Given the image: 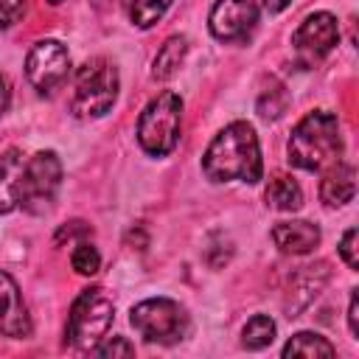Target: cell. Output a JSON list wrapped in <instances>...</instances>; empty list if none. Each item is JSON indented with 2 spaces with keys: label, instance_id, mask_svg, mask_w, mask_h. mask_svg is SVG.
Returning <instances> with one entry per match:
<instances>
[{
  "label": "cell",
  "instance_id": "obj_21",
  "mask_svg": "<svg viewBox=\"0 0 359 359\" xmlns=\"http://www.w3.org/2000/svg\"><path fill=\"white\" fill-rule=\"evenodd\" d=\"M90 353H95V356H132L135 353V345L126 339V337H104Z\"/></svg>",
  "mask_w": 359,
  "mask_h": 359
},
{
  "label": "cell",
  "instance_id": "obj_14",
  "mask_svg": "<svg viewBox=\"0 0 359 359\" xmlns=\"http://www.w3.org/2000/svg\"><path fill=\"white\" fill-rule=\"evenodd\" d=\"M25 174V157L17 149L0 154V213H11L20 205V188Z\"/></svg>",
  "mask_w": 359,
  "mask_h": 359
},
{
  "label": "cell",
  "instance_id": "obj_20",
  "mask_svg": "<svg viewBox=\"0 0 359 359\" xmlns=\"http://www.w3.org/2000/svg\"><path fill=\"white\" fill-rule=\"evenodd\" d=\"M70 266L79 275H95L101 269V252L90 244V241H79L70 252Z\"/></svg>",
  "mask_w": 359,
  "mask_h": 359
},
{
  "label": "cell",
  "instance_id": "obj_4",
  "mask_svg": "<svg viewBox=\"0 0 359 359\" xmlns=\"http://www.w3.org/2000/svg\"><path fill=\"white\" fill-rule=\"evenodd\" d=\"M182 129V98L171 90L154 95L137 118V143L151 157H165L177 149Z\"/></svg>",
  "mask_w": 359,
  "mask_h": 359
},
{
  "label": "cell",
  "instance_id": "obj_7",
  "mask_svg": "<svg viewBox=\"0 0 359 359\" xmlns=\"http://www.w3.org/2000/svg\"><path fill=\"white\" fill-rule=\"evenodd\" d=\"M62 188V160L56 151H36L34 157L25 160V174H22V188H20V205L42 216L53 208L56 194Z\"/></svg>",
  "mask_w": 359,
  "mask_h": 359
},
{
  "label": "cell",
  "instance_id": "obj_16",
  "mask_svg": "<svg viewBox=\"0 0 359 359\" xmlns=\"http://www.w3.org/2000/svg\"><path fill=\"white\" fill-rule=\"evenodd\" d=\"M185 56H188V39L180 36V34H177V36H168V39L163 42V48L157 50L154 62H151V79H157V81L171 79V76L182 67Z\"/></svg>",
  "mask_w": 359,
  "mask_h": 359
},
{
  "label": "cell",
  "instance_id": "obj_2",
  "mask_svg": "<svg viewBox=\"0 0 359 359\" xmlns=\"http://www.w3.org/2000/svg\"><path fill=\"white\" fill-rule=\"evenodd\" d=\"M339 154H342L339 121L328 109H314L306 118H300L286 143L289 163L303 171H323L334 165Z\"/></svg>",
  "mask_w": 359,
  "mask_h": 359
},
{
  "label": "cell",
  "instance_id": "obj_13",
  "mask_svg": "<svg viewBox=\"0 0 359 359\" xmlns=\"http://www.w3.org/2000/svg\"><path fill=\"white\" fill-rule=\"evenodd\" d=\"M356 194V171L351 163H334L328 165L323 182H320V199L328 205V208H342L353 199Z\"/></svg>",
  "mask_w": 359,
  "mask_h": 359
},
{
  "label": "cell",
  "instance_id": "obj_6",
  "mask_svg": "<svg viewBox=\"0 0 359 359\" xmlns=\"http://www.w3.org/2000/svg\"><path fill=\"white\" fill-rule=\"evenodd\" d=\"M129 323L146 342H157V345H177L191 331L188 311L171 297L140 300L137 306H132Z\"/></svg>",
  "mask_w": 359,
  "mask_h": 359
},
{
  "label": "cell",
  "instance_id": "obj_1",
  "mask_svg": "<svg viewBox=\"0 0 359 359\" xmlns=\"http://www.w3.org/2000/svg\"><path fill=\"white\" fill-rule=\"evenodd\" d=\"M202 171L210 182H247L255 185L264 174L258 135L247 121L227 123L205 149Z\"/></svg>",
  "mask_w": 359,
  "mask_h": 359
},
{
  "label": "cell",
  "instance_id": "obj_10",
  "mask_svg": "<svg viewBox=\"0 0 359 359\" xmlns=\"http://www.w3.org/2000/svg\"><path fill=\"white\" fill-rule=\"evenodd\" d=\"M337 42H339V25H337V17L328 14V11H314V14H309V17L297 25V31L292 34L294 50H297L303 59H309V62L323 59L325 53H331Z\"/></svg>",
  "mask_w": 359,
  "mask_h": 359
},
{
  "label": "cell",
  "instance_id": "obj_27",
  "mask_svg": "<svg viewBox=\"0 0 359 359\" xmlns=\"http://www.w3.org/2000/svg\"><path fill=\"white\" fill-rule=\"evenodd\" d=\"M45 3H50V6H59V3H65V0H45Z\"/></svg>",
  "mask_w": 359,
  "mask_h": 359
},
{
  "label": "cell",
  "instance_id": "obj_23",
  "mask_svg": "<svg viewBox=\"0 0 359 359\" xmlns=\"http://www.w3.org/2000/svg\"><path fill=\"white\" fill-rule=\"evenodd\" d=\"M25 14V0H0V28H11Z\"/></svg>",
  "mask_w": 359,
  "mask_h": 359
},
{
  "label": "cell",
  "instance_id": "obj_5",
  "mask_svg": "<svg viewBox=\"0 0 359 359\" xmlns=\"http://www.w3.org/2000/svg\"><path fill=\"white\" fill-rule=\"evenodd\" d=\"M115 320V303L104 289H84L67 314L65 339L79 351H93Z\"/></svg>",
  "mask_w": 359,
  "mask_h": 359
},
{
  "label": "cell",
  "instance_id": "obj_18",
  "mask_svg": "<svg viewBox=\"0 0 359 359\" xmlns=\"http://www.w3.org/2000/svg\"><path fill=\"white\" fill-rule=\"evenodd\" d=\"M275 339V320L266 314H255L241 328V345L247 351H264Z\"/></svg>",
  "mask_w": 359,
  "mask_h": 359
},
{
  "label": "cell",
  "instance_id": "obj_25",
  "mask_svg": "<svg viewBox=\"0 0 359 359\" xmlns=\"http://www.w3.org/2000/svg\"><path fill=\"white\" fill-rule=\"evenodd\" d=\"M8 104H11V84H8V79L0 73V115L8 109Z\"/></svg>",
  "mask_w": 359,
  "mask_h": 359
},
{
  "label": "cell",
  "instance_id": "obj_3",
  "mask_svg": "<svg viewBox=\"0 0 359 359\" xmlns=\"http://www.w3.org/2000/svg\"><path fill=\"white\" fill-rule=\"evenodd\" d=\"M118 87H121L118 67L109 59H104V56L87 59L79 67L76 81H73V98H70L73 115L84 118V121L107 115L118 98Z\"/></svg>",
  "mask_w": 359,
  "mask_h": 359
},
{
  "label": "cell",
  "instance_id": "obj_24",
  "mask_svg": "<svg viewBox=\"0 0 359 359\" xmlns=\"http://www.w3.org/2000/svg\"><path fill=\"white\" fill-rule=\"evenodd\" d=\"M348 328H351V334L359 339V289H351V300H348Z\"/></svg>",
  "mask_w": 359,
  "mask_h": 359
},
{
  "label": "cell",
  "instance_id": "obj_11",
  "mask_svg": "<svg viewBox=\"0 0 359 359\" xmlns=\"http://www.w3.org/2000/svg\"><path fill=\"white\" fill-rule=\"evenodd\" d=\"M31 331H34V323L17 280L8 272H0V337L25 339L31 337Z\"/></svg>",
  "mask_w": 359,
  "mask_h": 359
},
{
  "label": "cell",
  "instance_id": "obj_19",
  "mask_svg": "<svg viewBox=\"0 0 359 359\" xmlns=\"http://www.w3.org/2000/svg\"><path fill=\"white\" fill-rule=\"evenodd\" d=\"M174 0H132L129 3V20L135 28H151L157 20H163V14L171 8Z\"/></svg>",
  "mask_w": 359,
  "mask_h": 359
},
{
  "label": "cell",
  "instance_id": "obj_17",
  "mask_svg": "<svg viewBox=\"0 0 359 359\" xmlns=\"http://www.w3.org/2000/svg\"><path fill=\"white\" fill-rule=\"evenodd\" d=\"M337 348L323 337V334H314V331H297L286 345H283V356L292 359V356H306V359H317V356H334Z\"/></svg>",
  "mask_w": 359,
  "mask_h": 359
},
{
  "label": "cell",
  "instance_id": "obj_26",
  "mask_svg": "<svg viewBox=\"0 0 359 359\" xmlns=\"http://www.w3.org/2000/svg\"><path fill=\"white\" fill-rule=\"evenodd\" d=\"M289 3H292V0H261L264 11H269V14H280V11H283Z\"/></svg>",
  "mask_w": 359,
  "mask_h": 359
},
{
  "label": "cell",
  "instance_id": "obj_22",
  "mask_svg": "<svg viewBox=\"0 0 359 359\" xmlns=\"http://www.w3.org/2000/svg\"><path fill=\"white\" fill-rule=\"evenodd\" d=\"M339 255L348 264V269H359V233L356 227H348L339 241Z\"/></svg>",
  "mask_w": 359,
  "mask_h": 359
},
{
  "label": "cell",
  "instance_id": "obj_8",
  "mask_svg": "<svg viewBox=\"0 0 359 359\" xmlns=\"http://www.w3.org/2000/svg\"><path fill=\"white\" fill-rule=\"evenodd\" d=\"M70 70V53L59 39H42L36 42L25 56V76L39 93L56 90Z\"/></svg>",
  "mask_w": 359,
  "mask_h": 359
},
{
  "label": "cell",
  "instance_id": "obj_9",
  "mask_svg": "<svg viewBox=\"0 0 359 359\" xmlns=\"http://www.w3.org/2000/svg\"><path fill=\"white\" fill-rule=\"evenodd\" d=\"M258 22L255 0H216L208 17V28L219 42L244 39Z\"/></svg>",
  "mask_w": 359,
  "mask_h": 359
},
{
  "label": "cell",
  "instance_id": "obj_12",
  "mask_svg": "<svg viewBox=\"0 0 359 359\" xmlns=\"http://www.w3.org/2000/svg\"><path fill=\"white\" fill-rule=\"evenodd\" d=\"M320 238H323L320 227L314 222H306V219L278 222L272 227V241L286 255H306L320 244Z\"/></svg>",
  "mask_w": 359,
  "mask_h": 359
},
{
  "label": "cell",
  "instance_id": "obj_15",
  "mask_svg": "<svg viewBox=\"0 0 359 359\" xmlns=\"http://www.w3.org/2000/svg\"><path fill=\"white\" fill-rule=\"evenodd\" d=\"M264 199L272 210H283V213H292L303 205V191L297 185V180H292L289 174H275L269 182H266V191H264Z\"/></svg>",
  "mask_w": 359,
  "mask_h": 359
}]
</instances>
